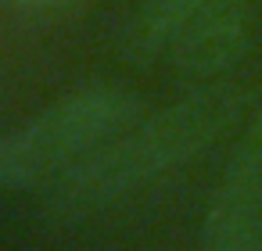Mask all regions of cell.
I'll list each match as a JSON object with an SVG mask.
<instances>
[{
    "label": "cell",
    "mask_w": 262,
    "mask_h": 251,
    "mask_svg": "<svg viewBox=\"0 0 262 251\" xmlns=\"http://www.w3.org/2000/svg\"><path fill=\"white\" fill-rule=\"evenodd\" d=\"M233 108L237 97L226 86H212L158 111L147 122L137 119L115 144H108L101 154L58 179V204L83 212L183 165L219 133Z\"/></svg>",
    "instance_id": "1"
},
{
    "label": "cell",
    "mask_w": 262,
    "mask_h": 251,
    "mask_svg": "<svg viewBox=\"0 0 262 251\" xmlns=\"http://www.w3.org/2000/svg\"><path fill=\"white\" fill-rule=\"evenodd\" d=\"M137 119L140 97L119 86H86L61 97L40 119L11 133L26 187L69 176L108 144H115Z\"/></svg>",
    "instance_id": "2"
},
{
    "label": "cell",
    "mask_w": 262,
    "mask_h": 251,
    "mask_svg": "<svg viewBox=\"0 0 262 251\" xmlns=\"http://www.w3.org/2000/svg\"><path fill=\"white\" fill-rule=\"evenodd\" d=\"M201 251H262V101L215 190Z\"/></svg>",
    "instance_id": "3"
},
{
    "label": "cell",
    "mask_w": 262,
    "mask_h": 251,
    "mask_svg": "<svg viewBox=\"0 0 262 251\" xmlns=\"http://www.w3.org/2000/svg\"><path fill=\"white\" fill-rule=\"evenodd\" d=\"M248 26H251L248 0H205L172 36L169 43L172 61L187 76L212 79L241 58L248 43Z\"/></svg>",
    "instance_id": "4"
},
{
    "label": "cell",
    "mask_w": 262,
    "mask_h": 251,
    "mask_svg": "<svg viewBox=\"0 0 262 251\" xmlns=\"http://www.w3.org/2000/svg\"><path fill=\"white\" fill-rule=\"evenodd\" d=\"M205 4V0H144L133 18V43L140 51H162L172 43L180 26Z\"/></svg>",
    "instance_id": "5"
},
{
    "label": "cell",
    "mask_w": 262,
    "mask_h": 251,
    "mask_svg": "<svg viewBox=\"0 0 262 251\" xmlns=\"http://www.w3.org/2000/svg\"><path fill=\"white\" fill-rule=\"evenodd\" d=\"M11 187H26V179H22L15 136H0V190H11Z\"/></svg>",
    "instance_id": "6"
},
{
    "label": "cell",
    "mask_w": 262,
    "mask_h": 251,
    "mask_svg": "<svg viewBox=\"0 0 262 251\" xmlns=\"http://www.w3.org/2000/svg\"><path fill=\"white\" fill-rule=\"evenodd\" d=\"M15 4H22V8H58L65 0H15Z\"/></svg>",
    "instance_id": "7"
}]
</instances>
